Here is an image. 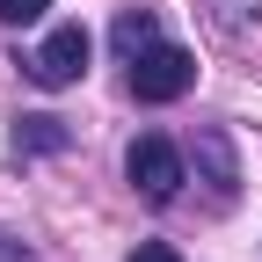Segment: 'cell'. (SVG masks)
<instances>
[{
  "label": "cell",
  "instance_id": "7a4b0ae2",
  "mask_svg": "<svg viewBox=\"0 0 262 262\" xmlns=\"http://www.w3.org/2000/svg\"><path fill=\"white\" fill-rule=\"evenodd\" d=\"M124 175H131V189H139V196L168 204V196L182 189V153L160 139V131H146V139H131V153H124Z\"/></svg>",
  "mask_w": 262,
  "mask_h": 262
},
{
  "label": "cell",
  "instance_id": "5b68a950",
  "mask_svg": "<svg viewBox=\"0 0 262 262\" xmlns=\"http://www.w3.org/2000/svg\"><path fill=\"white\" fill-rule=\"evenodd\" d=\"M15 146H29V153H51V146H66V131H58V117H22Z\"/></svg>",
  "mask_w": 262,
  "mask_h": 262
},
{
  "label": "cell",
  "instance_id": "277c9868",
  "mask_svg": "<svg viewBox=\"0 0 262 262\" xmlns=\"http://www.w3.org/2000/svg\"><path fill=\"white\" fill-rule=\"evenodd\" d=\"M146 44H160V22H153V15H117V51L139 58Z\"/></svg>",
  "mask_w": 262,
  "mask_h": 262
},
{
  "label": "cell",
  "instance_id": "3957f363",
  "mask_svg": "<svg viewBox=\"0 0 262 262\" xmlns=\"http://www.w3.org/2000/svg\"><path fill=\"white\" fill-rule=\"evenodd\" d=\"M22 66H29V80H37V88H73V80L88 73V29H80V22H58Z\"/></svg>",
  "mask_w": 262,
  "mask_h": 262
},
{
  "label": "cell",
  "instance_id": "8992f818",
  "mask_svg": "<svg viewBox=\"0 0 262 262\" xmlns=\"http://www.w3.org/2000/svg\"><path fill=\"white\" fill-rule=\"evenodd\" d=\"M204 160H211V189H219V196H233V182H241V175H233V153H226L219 131L204 139Z\"/></svg>",
  "mask_w": 262,
  "mask_h": 262
},
{
  "label": "cell",
  "instance_id": "52a82bcc",
  "mask_svg": "<svg viewBox=\"0 0 262 262\" xmlns=\"http://www.w3.org/2000/svg\"><path fill=\"white\" fill-rule=\"evenodd\" d=\"M44 8H51V0H0V22H15V29H22V22H37Z\"/></svg>",
  "mask_w": 262,
  "mask_h": 262
},
{
  "label": "cell",
  "instance_id": "ba28073f",
  "mask_svg": "<svg viewBox=\"0 0 262 262\" xmlns=\"http://www.w3.org/2000/svg\"><path fill=\"white\" fill-rule=\"evenodd\" d=\"M131 262H182L168 241H139V248H131Z\"/></svg>",
  "mask_w": 262,
  "mask_h": 262
},
{
  "label": "cell",
  "instance_id": "6da1fadb",
  "mask_svg": "<svg viewBox=\"0 0 262 262\" xmlns=\"http://www.w3.org/2000/svg\"><path fill=\"white\" fill-rule=\"evenodd\" d=\"M189 88H196V58L182 44H146L131 58V95L139 102H182Z\"/></svg>",
  "mask_w": 262,
  "mask_h": 262
}]
</instances>
